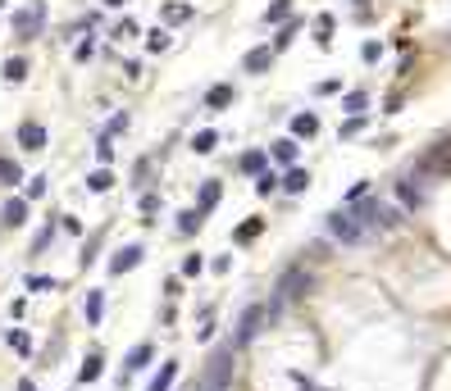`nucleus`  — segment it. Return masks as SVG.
Segmentation results:
<instances>
[{"mask_svg":"<svg viewBox=\"0 0 451 391\" xmlns=\"http://www.w3.org/2000/svg\"><path fill=\"white\" fill-rule=\"evenodd\" d=\"M342 109H347V114H365V109H369V91H347V96H342Z\"/></svg>","mask_w":451,"mask_h":391,"instance_id":"nucleus-27","label":"nucleus"},{"mask_svg":"<svg viewBox=\"0 0 451 391\" xmlns=\"http://www.w3.org/2000/svg\"><path fill=\"white\" fill-rule=\"evenodd\" d=\"M10 346L19 350V355H33V337H28L23 327H14V332H10Z\"/></svg>","mask_w":451,"mask_h":391,"instance_id":"nucleus-34","label":"nucleus"},{"mask_svg":"<svg viewBox=\"0 0 451 391\" xmlns=\"http://www.w3.org/2000/svg\"><path fill=\"white\" fill-rule=\"evenodd\" d=\"M42 19H46V5H28V10H19V14H14V37H19V41L37 37Z\"/></svg>","mask_w":451,"mask_h":391,"instance_id":"nucleus-4","label":"nucleus"},{"mask_svg":"<svg viewBox=\"0 0 451 391\" xmlns=\"http://www.w3.org/2000/svg\"><path fill=\"white\" fill-rule=\"evenodd\" d=\"M278 187H283V178H278L274 169H264V173L255 178V196H269V191H278Z\"/></svg>","mask_w":451,"mask_h":391,"instance_id":"nucleus-30","label":"nucleus"},{"mask_svg":"<svg viewBox=\"0 0 451 391\" xmlns=\"http://www.w3.org/2000/svg\"><path fill=\"white\" fill-rule=\"evenodd\" d=\"M155 209H160V196L146 191V196H142V214H155Z\"/></svg>","mask_w":451,"mask_h":391,"instance_id":"nucleus-45","label":"nucleus"},{"mask_svg":"<svg viewBox=\"0 0 451 391\" xmlns=\"http://www.w3.org/2000/svg\"><path fill=\"white\" fill-rule=\"evenodd\" d=\"M232 359H237V341L228 337V341H219V346H214L205 373H201V382H196L192 391H228V387H232V369H237Z\"/></svg>","mask_w":451,"mask_h":391,"instance_id":"nucleus-1","label":"nucleus"},{"mask_svg":"<svg viewBox=\"0 0 451 391\" xmlns=\"http://www.w3.org/2000/svg\"><path fill=\"white\" fill-rule=\"evenodd\" d=\"M297 155H301L297 137H278V142L269 146V160H274V164H283V169H297Z\"/></svg>","mask_w":451,"mask_h":391,"instance_id":"nucleus-9","label":"nucleus"},{"mask_svg":"<svg viewBox=\"0 0 451 391\" xmlns=\"http://www.w3.org/2000/svg\"><path fill=\"white\" fill-rule=\"evenodd\" d=\"M96 160L105 164V169L114 164V137H105V132H100V142H96Z\"/></svg>","mask_w":451,"mask_h":391,"instance_id":"nucleus-33","label":"nucleus"},{"mask_svg":"<svg viewBox=\"0 0 451 391\" xmlns=\"http://www.w3.org/2000/svg\"><path fill=\"white\" fill-rule=\"evenodd\" d=\"M14 182H23V169L14 160H5V155H0V187H14Z\"/></svg>","mask_w":451,"mask_h":391,"instance_id":"nucleus-29","label":"nucleus"},{"mask_svg":"<svg viewBox=\"0 0 451 391\" xmlns=\"http://www.w3.org/2000/svg\"><path fill=\"white\" fill-rule=\"evenodd\" d=\"M91 50H96V41H91V37H87V41H77V50H73V59H91Z\"/></svg>","mask_w":451,"mask_h":391,"instance_id":"nucleus-44","label":"nucleus"},{"mask_svg":"<svg viewBox=\"0 0 451 391\" xmlns=\"http://www.w3.org/2000/svg\"><path fill=\"white\" fill-rule=\"evenodd\" d=\"M50 237H55V223H46V228L37 232V241H33V255H42V250L50 246Z\"/></svg>","mask_w":451,"mask_h":391,"instance_id":"nucleus-37","label":"nucleus"},{"mask_svg":"<svg viewBox=\"0 0 451 391\" xmlns=\"http://www.w3.org/2000/svg\"><path fill=\"white\" fill-rule=\"evenodd\" d=\"M306 187H310V169H287V173H283V191L301 196Z\"/></svg>","mask_w":451,"mask_h":391,"instance_id":"nucleus-18","label":"nucleus"},{"mask_svg":"<svg viewBox=\"0 0 451 391\" xmlns=\"http://www.w3.org/2000/svg\"><path fill=\"white\" fill-rule=\"evenodd\" d=\"M333 91H342L338 77H324V82H315V96H333Z\"/></svg>","mask_w":451,"mask_h":391,"instance_id":"nucleus-41","label":"nucleus"},{"mask_svg":"<svg viewBox=\"0 0 451 391\" xmlns=\"http://www.w3.org/2000/svg\"><path fill=\"white\" fill-rule=\"evenodd\" d=\"M174 382H178V359H165V364H160V373L146 382V391H174Z\"/></svg>","mask_w":451,"mask_h":391,"instance_id":"nucleus-14","label":"nucleus"},{"mask_svg":"<svg viewBox=\"0 0 451 391\" xmlns=\"http://www.w3.org/2000/svg\"><path fill=\"white\" fill-rule=\"evenodd\" d=\"M46 182H50V178H42V173H37L33 182H28V200H42V196H46Z\"/></svg>","mask_w":451,"mask_h":391,"instance_id":"nucleus-39","label":"nucleus"},{"mask_svg":"<svg viewBox=\"0 0 451 391\" xmlns=\"http://www.w3.org/2000/svg\"><path fill=\"white\" fill-rule=\"evenodd\" d=\"M287 19H292V0H274V5L264 10V28H269V23H287Z\"/></svg>","mask_w":451,"mask_h":391,"instance_id":"nucleus-26","label":"nucleus"},{"mask_svg":"<svg viewBox=\"0 0 451 391\" xmlns=\"http://www.w3.org/2000/svg\"><path fill=\"white\" fill-rule=\"evenodd\" d=\"M237 169H242L246 178H260L264 169H269V151H260V146H255V151H246L242 160H237Z\"/></svg>","mask_w":451,"mask_h":391,"instance_id":"nucleus-13","label":"nucleus"},{"mask_svg":"<svg viewBox=\"0 0 451 391\" xmlns=\"http://www.w3.org/2000/svg\"><path fill=\"white\" fill-rule=\"evenodd\" d=\"M360 59H365V64H378V59H383V46H378V41H365L360 46Z\"/></svg>","mask_w":451,"mask_h":391,"instance_id":"nucleus-36","label":"nucleus"},{"mask_svg":"<svg viewBox=\"0 0 451 391\" xmlns=\"http://www.w3.org/2000/svg\"><path fill=\"white\" fill-rule=\"evenodd\" d=\"M315 132H320V114H297V119H292V137H297V142H301V137L310 142Z\"/></svg>","mask_w":451,"mask_h":391,"instance_id":"nucleus-17","label":"nucleus"},{"mask_svg":"<svg viewBox=\"0 0 451 391\" xmlns=\"http://www.w3.org/2000/svg\"><path fill=\"white\" fill-rule=\"evenodd\" d=\"M5 5H10V0H0V10H5Z\"/></svg>","mask_w":451,"mask_h":391,"instance_id":"nucleus-48","label":"nucleus"},{"mask_svg":"<svg viewBox=\"0 0 451 391\" xmlns=\"http://www.w3.org/2000/svg\"><path fill=\"white\" fill-rule=\"evenodd\" d=\"M219 200H223V182H219V178H205L201 191H196V209H201V214H210Z\"/></svg>","mask_w":451,"mask_h":391,"instance_id":"nucleus-11","label":"nucleus"},{"mask_svg":"<svg viewBox=\"0 0 451 391\" xmlns=\"http://www.w3.org/2000/svg\"><path fill=\"white\" fill-rule=\"evenodd\" d=\"M114 37H119V41H123V37H137V23H132V19H123L119 28H114Z\"/></svg>","mask_w":451,"mask_h":391,"instance_id":"nucleus-43","label":"nucleus"},{"mask_svg":"<svg viewBox=\"0 0 451 391\" xmlns=\"http://www.w3.org/2000/svg\"><path fill=\"white\" fill-rule=\"evenodd\" d=\"M232 100H237V91H232V82H214V87L205 91V109H228Z\"/></svg>","mask_w":451,"mask_h":391,"instance_id":"nucleus-15","label":"nucleus"},{"mask_svg":"<svg viewBox=\"0 0 451 391\" xmlns=\"http://www.w3.org/2000/svg\"><path fill=\"white\" fill-rule=\"evenodd\" d=\"M100 5H110V10H119V5H128V0H100Z\"/></svg>","mask_w":451,"mask_h":391,"instance_id":"nucleus-47","label":"nucleus"},{"mask_svg":"<svg viewBox=\"0 0 451 391\" xmlns=\"http://www.w3.org/2000/svg\"><path fill=\"white\" fill-rule=\"evenodd\" d=\"M201 269H205V260H201V255H187V260H183V278H196Z\"/></svg>","mask_w":451,"mask_h":391,"instance_id":"nucleus-40","label":"nucleus"},{"mask_svg":"<svg viewBox=\"0 0 451 391\" xmlns=\"http://www.w3.org/2000/svg\"><path fill=\"white\" fill-rule=\"evenodd\" d=\"M214 146H219V132H214V128H201L196 137H192V151H196V155H210Z\"/></svg>","mask_w":451,"mask_h":391,"instance_id":"nucleus-21","label":"nucleus"},{"mask_svg":"<svg viewBox=\"0 0 451 391\" xmlns=\"http://www.w3.org/2000/svg\"><path fill=\"white\" fill-rule=\"evenodd\" d=\"M28 292H55V278H42V273H33V278H28Z\"/></svg>","mask_w":451,"mask_h":391,"instance_id":"nucleus-38","label":"nucleus"},{"mask_svg":"<svg viewBox=\"0 0 451 391\" xmlns=\"http://www.w3.org/2000/svg\"><path fill=\"white\" fill-rule=\"evenodd\" d=\"M82 314H87L91 327H100V318H105V292H87V305H82Z\"/></svg>","mask_w":451,"mask_h":391,"instance_id":"nucleus-16","label":"nucleus"},{"mask_svg":"<svg viewBox=\"0 0 451 391\" xmlns=\"http://www.w3.org/2000/svg\"><path fill=\"white\" fill-rule=\"evenodd\" d=\"M260 232H264V218H246L242 228L232 232V241H242V246H246V241H255V237H260Z\"/></svg>","mask_w":451,"mask_h":391,"instance_id":"nucleus-28","label":"nucleus"},{"mask_svg":"<svg viewBox=\"0 0 451 391\" xmlns=\"http://www.w3.org/2000/svg\"><path fill=\"white\" fill-rule=\"evenodd\" d=\"M110 187H114V173H110V169H105V164H100V169H96V173H87V191H110Z\"/></svg>","mask_w":451,"mask_h":391,"instance_id":"nucleus-24","label":"nucleus"},{"mask_svg":"<svg viewBox=\"0 0 451 391\" xmlns=\"http://www.w3.org/2000/svg\"><path fill=\"white\" fill-rule=\"evenodd\" d=\"M169 46H174V37H169L165 28H151V32H146V50H151V55H165Z\"/></svg>","mask_w":451,"mask_h":391,"instance_id":"nucleus-22","label":"nucleus"},{"mask_svg":"<svg viewBox=\"0 0 451 391\" xmlns=\"http://www.w3.org/2000/svg\"><path fill=\"white\" fill-rule=\"evenodd\" d=\"M123 128H128V114H114V119L105 123V137H119Z\"/></svg>","mask_w":451,"mask_h":391,"instance_id":"nucleus-42","label":"nucleus"},{"mask_svg":"<svg viewBox=\"0 0 451 391\" xmlns=\"http://www.w3.org/2000/svg\"><path fill=\"white\" fill-rule=\"evenodd\" d=\"M201 223H205V214H201V209H183V214H178V232H183V237L201 232Z\"/></svg>","mask_w":451,"mask_h":391,"instance_id":"nucleus-20","label":"nucleus"},{"mask_svg":"<svg viewBox=\"0 0 451 391\" xmlns=\"http://www.w3.org/2000/svg\"><path fill=\"white\" fill-rule=\"evenodd\" d=\"M297 32H301V23H297V19H287V23H278V37H274V50H287V46L297 41Z\"/></svg>","mask_w":451,"mask_h":391,"instance_id":"nucleus-19","label":"nucleus"},{"mask_svg":"<svg viewBox=\"0 0 451 391\" xmlns=\"http://www.w3.org/2000/svg\"><path fill=\"white\" fill-rule=\"evenodd\" d=\"M28 205H33L28 196H14V200H5V209H0V223H5V228H23V223H28Z\"/></svg>","mask_w":451,"mask_h":391,"instance_id":"nucleus-10","label":"nucleus"},{"mask_svg":"<svg viewBox=\"0 0 451 391\" xmlns=\"http://www.w3.org/2000/svg\"><path fill=\"white\" fill-rule=\"evenodd\" d=\"M142 260H146V246H142V241H132V246L114 250V260H110V273H114V278H123V273H132V269H137Z\"/></svg>","mask_w":451,"mask_h":391,"instance_id":"nucleus-5","label":"nucleus"},{"mask_svg":"<svg viewBox=\"0 0 451 391\" xmlns=\"http://www.w3.org/2000/svg\"><path fill=\"white\" fill-rule=\"evenodd\" d=\"M19 146H23V151H46V128H42V123H33V119L19 123Z\"/></svg>","mask_w":451,"mask_h":391,"instance_id":"nucleus-12","label":"nucleus"},{"mask_svg":"<svg viewBox=\"0 0 451 391\" xmlns=\"http://www.w3.org/2000/svg\"><path fill=\"white\" fill-rule=\"evenodd\" d=\"M447 41H451V32H447Z\"/></svg>","mask_w":451,"mask_h":391,"instance_id":"nucleus-50","label":"nucleus"},{"mask_svg":"<svg viewBox=\"0 0 451 391\" xmlns=\"http://www.w3.org/2000/svg\"><path fill=\"white\" fill-rule=\"evenodd\" d=\"M324 232H329L333 241H342V246H360V241L369 237V228H365V223H360V214H356L351 205L333 209V214L324 218Z\"/></svg>","mask_w":451,"mask_h":391,"instance_id":"nucleus-2","label":"nucleus"},{"mask_svg":"<svg viewBox=\"0 0 451 391\" xmlns=\"http://www.w3.org/2000/svg\"><path fill=\"white\" fill-rule=\"evenodd\" d=\"M264 323H274L269 305H246V309H242V318H237V332H232L237 350H242V346H251V341H255V332H260Z\"/></svg>","mask_w":451,"mask_h":391,"instance_id":"nucleus-3","label":"nucleus"},{"mask_svg":"<svg viewBox=\"0 0 451 391\" xmlns=\"http://www.w3.org/2000/svg\"><path fill=\"white\" fill-rule=\"evenodd\" d=\"M19 391H37V382L33 378H19Z\"/></svg>","mask_w":451,"mask_h":391,"instance_id":"nucleus-46","label":"nucleus"},{"mask_svg":"<svg viewBox=\"0 0 451 391\" xmlns=\"http://www.w3.org/2000/svg\"><path fill=\"white\" fill-rule=\"evenodd\" d=\"M151 359H155V346H151V341H137V346L128 350V359H123V378H132V373H142L146 364H151Z\"/></svg>","mask_w":451,"mask_h":391,"instance_id":"nucleus-8","label":"nucleus"},{"mask_svg":"<svg viewBox=\"0 0 451 391\" xmlns=\"http://www.w3.org/2000/svg\"><path fill=\"white\" fill-rule=\"evenodd\" d=\"M192 19V5H165V23H187Z\"/></svg>","mask_w":451,"mask_h":391,"instance_id":"nucleus-35","label":"nucleus"},{"mask_svg":"<svg viewBox=\"0 0 451 391\" xmlns=\"http://www.w3.org/2000/svg\"><path fill=\"white\" fill-rule=\"evenodd\" d=\"M315 32H320L315 41H320L324 50H329V46H333V14H320V19H315Z\"/></svg>","mask_w":451,"mask_h":391,"instance_id":"nucleus-31","label":"nucleus"},{"mask_svg":"<svg viewBox=\"0 0 451 391\" xmlns=\"http://www.w3.org/2000/svg\"><path fill=\"white\" fill-rule=\"evenodd\" d=\"M360 132H365V114H351V119L342 123L338 137H342V142H351V137H360Z\"/></svg>","mask_w":451,"mask_h":391,"instance_id":"nucleus-32","label":"nucleus"},{"mask_svg":"<svg viewBox=\"0 0 451 391\" xmlns=\"http://www.w3.org/2000/svg\"><path fill=\"white\" fill-rule=\"evenodd\" d=\"M356 5H360V10H365V0H356Z\"/></svg>","mask_w":451,"mask_h":391,"instance_id":"nucleus-49","label":"nucleus"},{"mask_svg":"<svg viewBox=\"0 0 451 391\" xmlns=\"http://www.w3.org/2000/svg\"><path fill=\"white\" fill-rule=\"evenodd\" d=\"M0 73H5V82H23V77H28V59H23V55H14V59H5V68H0Z\"/></svg>","mask_w":451,"mask_h":391,"instance_id":"nucleus-25","label":"nucleus"},{"mask_svg":"<svg viewBox=\"0 0 451 391\" xmlns=\"http://www.w3.org/2000/svg\"><path fill=\"white\" fill-rule=\"evenodd\" d=\"M100 373H105V359H100L96 350H91V355H87V364H82V369H77V382H96Z\"/></svg>","mask_w":451,"mask_h":391,"instance_id":"nucleus-23","label":"nucleus"},{"mask_svg":"<svg viewBox=\"0 0 451 391\" xmlns=\"http://www.w3.org/2000/svg\"><path fill=\"white\" fill-rule=\"evenodd\" d=\"M396 200H401V209H419L424 205V182L419 178H401L396 182Z\"/></svg>","mask_w":451,"mask_h":391,"instance_id":"nucleus-7","label":"nucleus"},{"mask_svg":"<svg viewBox=\"0 0 451 391\" xmlns=\"http://www.w3.org/2000/svg\"><path fill=\"white\" fill-rule=\"evenodd\" d=\"M274 59H278V50L264 41V46H251V50L242 55V68H246V73H269V68H274Z\"/></svg>","mask_w":451,"mask_h":391,"instance_id":"nucleus-6","label":"nucleus"}]
</instances>
